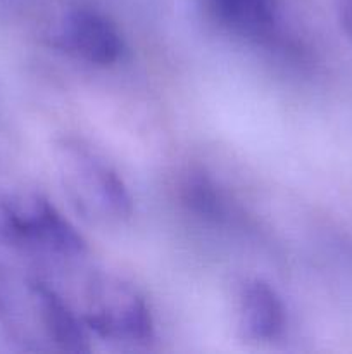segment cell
<instances>
[{
  "label": "cell",
  "mask_w": 352,
  "mask_h": 354,
  "mask_svg": "<svg viewBox=\"0 0 352 354\" xmlns=\"http://www.w3.org/2000/svg\"><path fill=\"white\" fill-rule=\"evenodd\" d=\"M0 230L14 245L55 258H81L85 237L43 194L19 190L0 199Z\"/></svg>",
  "instance_id": "3"
},
{
  "label": "cell",
  "mask_w": 352,
  "mask_h": 354,
  "mask_svg": "<svg viewBox=\"0 0 352 354\" xmlns=\"http://www.w3.org/2000/svg\"><path fill=\"white\" fill-rule=\"evenodd\" d=\"M79 317L88 332L114 344L141 346L154 339V315L144 294L113 273L97 275L86 283Z\"/></svg>",
  "instance_id": "4"
},
{
  "label": "cell",
  "mask_w": 352,
  "mask_h": 354,
  "mask_svg": "<svg viewBox=\"0 0 352 354\" xmlns=\"http://www.w3.org/2000/svg\"><path fill=\"white\" fill-rule=\"evenodd\" d=\"M337 3L338 21L345 33L352 38V0H335Z\"/></svg>",
  "instance_id": "8"
},
{
  "label": "cell",
  "mask_w": 352,
  "mask_h": 354,
  "mask_svg": "<svg viewBox=\"0 0 352 354\" xmlns=\"http://www.w3.org/2000/svg\"><path fill=\"white\" fill-rule=\"evenodd\" d=\"M286 324L285 303L271 283L261 279L242 283L237 294V325L244 341L254 344L278 341Z\"/></svg>",
  "instance_id": "6"
},
{
  "label": "cell",
  "mask_w": 352,
  "mask_h": 354,
  "mask_svg": "<svg viewBox=\"0 0 352 354\" xmlns=\"http://www.w3.org/2000/svg\"><path fill=\"white\" fill-rule=\"evenodd\" d=\"M52 44L69 57L95 68L117 64L126 50L116 23L90 6L68 7L52 30Z\"/></svg>",
  "instance_id": "5"
},
{
  "label": "cell",
  "mask_w": 352,
  "mask_h": 354,
  "mask_svg": "<svg viewBox=\"0 0 352 354\" xmlns=\"http://www.w3.org/2000/svg\"><path fill=\"white\" fill-rule=\"evenodd\" d=\"M214 19L238 37H269L278 19L276 0H204Z\"/></svg>",
  "instance_id": "7"
},
{
  "label": "cell",
  "mask_w": 352,
  "mask_h": 354,
  "mask_svg": "<svg viewBox=\"0 0 352 354\" xmlns=\"http://www.w3.org/2000/svg\"><path fill=\"white\" fill-rule=\"evenodd\" d=\"M0 328L24 351H88V328L54 287L0 270Z\"/></svg>",
  "instance_id": "1"
},
{
  "label": "cell",
  "mask_w": 352,
  "mask_h": 354,
  "mask_svg": "<svg viewBox=\"0 0 352 354\" xmlns=\"http://www.w3.org/2000/svg\"><path fill=\"white\" fill-rule=\"evenodd\" d=\"M55 166L66 197L85 220L121 225L133 214V199L116 168L79 137L59 138Z\"/></svg>",
  "instance_id": "2"
}]
</instances>
